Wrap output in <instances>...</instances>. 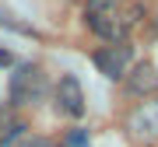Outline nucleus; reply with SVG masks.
<instances>
[{
    "label": "nucleus",
    "mask_w": 158,
    "mask_h": 147,
    "mask_svg": "<svg viewBox=\"0 0 158 147\" xmlns=\"http://www.w3.org/2000/svg\"><path fill=\"white\" fill-rule=\"evenodd\" d=\"M130 0H85V25L102 42H127L137 25Z\"/></svg>",
    "instance_id": "obj_1"
},
{
    "label": "nucleus",
    "mask_w": 158,
    "mask_h": 147,
    "mask_svg": "<svg viewBox=\"0 0 158 147\" xmlns=\"http://www.w3.org/2000/svg\"><path fill=\"white\" fill-rule=\"evenodd\" d=\"M46 91H49V77L39 63H21L14 67L11 81H7V98L11 109H35L46 102Z\"/></svg>",
    "instance_id": "obj_2"
},
{
    "label": "nucleus",
    "mask_w": 158,
    "mask_h": 147,
    "mask_svg": "<svg viewBox=\"0 0 158 147\" xmlns=\"http://www.w3.org/2000/svg\"><path fill=\"white\" fill-rule=\"evenodd\" d=\"M123 133L137 144H155L158 140V95L141 98L123 119Z\"/></svg>",
    "instance_id": "obj_3"
},
{
    "label": "nucleus",
    "mask_w": 158,
    "mask_h": 147,
    "mask_svg": "<svg viewBox=\"0 0 158 147\" xmlns=\"http://www.w3.org/2000/svg\"><path fill=\"white\" fill-rule=\"evenodd\" d=\"M91 63L106 74L109 81H123L127 77V70L134 67V42H106V46H98L95 53H91Z\"/></svg>",
    "instance_id": "obj_4"
},
{
    "label": "nucleus",
    "mask_w": 158,
    "mask_h": 147,
    "mask_svg": "<svg viewBox=\"0 0 158 147\" xmlns=\"http://www.w3.org/2000/svg\"><path fill=\"white\" fill-rule=\"evenodd\" d=\"M123 84V95L127 98H151V95H158V67L151 60H134V67L127 70V77L119 81Z\"/></svg>",
    "instance_id": "obj_5"
},
{
    "label": "nucleus",
    "mask_w": 158,
    "mask_h": 147,
    "mask_svg": "<svg viewBox=\"0 0 158 147\" xmlns=\"http://www.w3.org/2000/svg\"><path fill=\"white\" fill-rule=\"evenodd\" d=\"M53 102H56V109H60L63 116H70V119L85 116V88H81V81L70 77V74H63V77L56 81Z\"/></svg>",
    "instance_id": "obj_6"
},
{
    "label": "nucleus",
    "mask_w": 158,
    "mask_h": 147,
    "mask_svg": "<svg viewBox=\"0 0 158 147\" xmlns=\"http://www.w3.org/2000/svg\"><path fill=\"white\" fill-rule=\"evenodd\" d=\"M14 147H53L46 137H35V133H28V137H18L14 140Z\"/></svg>",
    "instance_id": "obj_7"
}]
</instances>
